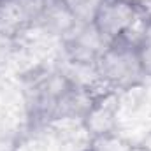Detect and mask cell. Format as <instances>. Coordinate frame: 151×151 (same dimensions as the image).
<instances>
[{"label": "cell", "mask_w": 151, "mask_h": 151, "mask_svg": "<svg viewBox=\"0 0 151 151\" xmlns=\"http://www.w3.org/2000/svg\"><path fill=\"white\" fill-rule=\"evenodd\" d=\"M137 46L139 44L130 42L128 39H118L107 44L104 53L95 62V77L116 91L137 86L146 77L141 67Z\"/></svg>", "instance_id": "obj_1"}, {"label": "cell", "mask_w": 151, "mask_h": 151, "mask_svg": "<svg viewBox=\"0 0 151 151\" xmlns=\"http://www.w3.org/2000/svg\"><path fill=\"white\" fill-rule=\"evenodd\" d=\"M16 30L0 21V65L7 63V60L12 56L16 49Z\"/></svg>", "instance_id": "obj_6"}, {"label": "cell", "mask_w": 151, "mask_h": 151, "mask_svg": "<svg viewBox=\"0 0 151 151\" xmlns=\"http://www.w3.org/2000/svg\"><path fill=\"white\" fill-rule=\"evenodd\" d=\"M62 39L69 60L79 67L91 70L99 56L107 47V42L102 39L93 23H76Z\"/></svg>", "instance_id": "obj_3"}, {"label": "cell", "mask_w": 151, "mask_h": 151, "mask_svg": "<svg viewBox=\"0 0 151 151\" xmlns=\"http://www.w3.org/2000/svg\"><path fill=\"white\" fill-rule=\"evenodd\" d=\"M76 23H93L102 0H60Z\"/></svg>", "instance_id": "obj_5"}, {"label": "cell", "mask_w": 151, "mask_h": 151, "mask_svg": "<svg viewBox=\"0 0 151 151\" xmlns=\"http://www.w3.org/2000/svg\"><path fill=\"white\" fill-rule=\"evenodd\" d=\"M125 2L132 4V5H134V7H135L137 11H142V9H144V7H146L148 4H150L151 0H125Z\"/></svg>", "instance_id": "obj_9"}, {"label": "cell", "mask_w": 151, "mask_h": 151, "mask_svg": "<svg viewBox=\"0 0 151 151\" xmlns=\"http://www.w3.org/2000/svg\"><path fill=\"white\" fill-rule=\"evenodd\" d=\"M125 151H148V150H146V148H142L141 144H134V146H132V144H128Z\"/></svg>", "instance_id": "obj_11"}, {"label": "cell", "mask_w": 151, "mask_h": 151, "mask_svg": "<svg viewBox=\"0 0 151 151\" xmlns=\"http://www.w3.org/2000/svg\"><path fill=\"white\" fill-rule=\"evenodd\" d=\"M127 142L118 137V134H107V135H99L91 137V146L88 151H125Z\"/></svg>", "instance_id": "obj_7"}, {"label": "cell", "mask_w": 151, "mask_h": 151, "mask_svg": "<svg viewBox=\"0 0 151 151\" xmlns=\"http://www.w3.org/2000/svg\"><path fill=\"white\" fill-rule=\"evenodd\" d=\"M137 53H139V60H141V67H142L144 76L151 77V30L139 42Z\"/></svg>", "instance_id": "obj_8"}, {"label": "cell", "mask_w": 151, "mask_h": 151, "mask_svg": "<svg viewBox=\"0 0 151 151\" xmlns=\"http://www.w3.org/2000/svg\"><path fill=\"white\" fill-rule=\"evenodd\" d=\"M139 144H141L142 148H146L148 151H151V128L148 130V134H146V135L142 137V141H141Z\"/></svg>", "instance_id": "obj_10"}, {"label": "cell", "mask_w": 151, "mask_h": 151, "mask_svg": "<svg viewBox=\"0 0 151 151\" xmlns=\"http://www.w3.org/2000/svg\"><path fill=\"white\" fill-rule=\"evenodd\" d=\"M0 2H2V0H0Z\"/></svg>", "instance_id": "obj_12"}, {"label": "cell", "mask_w": 151, "mask_h": 151, "mask_svg": "<svg viewBox=\"0 0 151 151\" xmlns=\"http://www.w3.org/2000/svg\"><path fill=\"white\" fill-rule=\"evenodd\" d=\"M83 125L91 137L116 134L118 127V99L116 90H102L91 99L86 113L83 114Z\"/></svg>", "instance_id": "obj_4"}, {"label": "cell", "mask_w": 151, "mask_h": 151, "mask_svg": "<svg viewBox=\"0 0 151 151\" xmlns=\"http://www.w3.org/2000/svg\"><path fill=\"white\" fill-rule=\"evenodd\" d=\"M142 19L141 12L125 0H102L93 25L102 39L111 44L118 39L125 37L139 21Z\"/></svg>", "instance_id": "obj_2"}]
</instances>
